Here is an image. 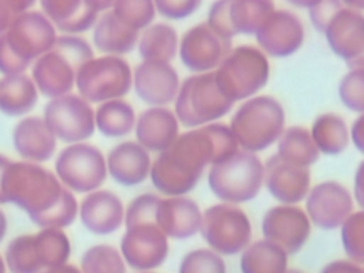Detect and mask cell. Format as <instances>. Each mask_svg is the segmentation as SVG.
<instances>
[{"mask_svg":"<svg viewBox=\"0 0 364 273\" xmlns=\"http://www.w3.org/2000/svg\"><path fill=\"white\" fill-rule=\"evenodd\" d=\"M239 151L228 124L212 122L176 136L151 164L154 188L166 196H185L199 182L203 169L220 164Z\"/></svg>","mask_w":364,"mask_h":273,"instance_id":"cell-1","label":"cell"},{"mask_svg":"<svg viewBox=\"0 0 364 273\" xmlns=\"http://www.w3.org/2000/svg\"><path fill=\"white\" fill-rule=\"evenodd\" d=\"M64 191L54 172L34 162L10 161L1 176L6 203L23 209L31 222L50 212Z\"/></svg>","mask_w":364,"mask_h":273,"instance_id":"cell-2","label":"cell"},{"mask_svg":"<svg viewBox=\"0 0 364 273\" xmlns=\"http://www.w3.org/2000/svg\"><path fill=\"white\" fill-rule=\"evenodd\" d=\"M55 40L57 30L41 11L20 13L0 36V73L3 75L26 73L54 46Z\"/></svg>","mask_w":364,"mask_h":273,"instance_id":"cell-3","label":"cell"},{"mask_svg":"<svg viewBox=\"0 0 364 273\" xmlns=\"http://www.w3.org/2000/svg\"><path fill=\"white\" fill-rule=\"evenodd\" d=\"M92 57V47L85 38L57 36L54 46L31 64V80L37 91L50 100L70 94L77 70Z\"/></svg>","mask_w":364,"mask_h":273,"instance_id":"cell-4","label":"cell"},{"mask_svg":"<svg viewBox=\"0 0 364 273\" xmlns=\"http://www.w3.org/2000/svg\"><path fill=\"white\" fill-rule=\"evenodd\" d=\"M284 125L283 105L270 95H256L239 105L228 127L239 148L257 154L277 142Z\"/></svg>","mask_w":364,"mask_h":273,"instance_id":"cell-5","label":"cell"},{"mask_svg":"<svg viewBox=\"0 0 364 273\" xmlns=\"http://www.w3.org/2000/svg\"><path fill=\"white\" fill-rule=\"evenodd\" d=\"M269 75L270 65L267 57L250 44L232 47L215 70L219 91L233 104L255 97L264 88Z\"/></svg>","mask_w":364,"mask_h":273,"instance_id":"cell-6","label":"cell"},{"mask_svg":"<svg viewBox=\"0 0 364 273\" xmlns=\"http://www.w3.org/2000/svg\"><path fill=\"white\" fill-rule=\"evenodd\" d=\"M173 104V114L178 122L186 128L216 122L233 108V102L219 91L215 71L185 78L179 85Z\"/></svg>","mask_w":364,"mask_h":273,"instance_id":"cell-7","label":"cell"},{"mask_svg":"<svg viewBox=\"0 0 364 273\" xmlns=\"http://www.w3.org/2000/svg\"><path fill=\"white\" fill-rule=\"evenodd\" d=\"M263 162L252 152L239 149L226 161L212 165L208 185L223 203L239 205L257 196L263 186Z\"/></svg>","mask_w":364,"mask_h":273,"instance_id":"cell-8","label":"cell"},{"mask_svg":"<svg viewBox=\"0 0 364 273\" xmlns=\"http://www.w3.org/2000/svg\"><path fill=\"white\" fill-rule=\"evenodd\" d=\"M74 85L90 104L121 100L132 88V70L124 57H92L77 70Z\"/></svg>","mask_w":364,"mask_h":273,"instance_id":"cell-9","label":"cell"},{"mask_svg":"<svg viewBox=\"0 0 364 273\" xmlns=\"http://www.w3.org/2000/svg\"><path fill=\"white\" fill-rule=\"evenodd\" d=\"M199 233L210 250L233 256L250 245L252 223L242 208L220 202L202 212Z\"/></svg>","mask_w":364,"mask_h":273,"instance_id":"cell-10","label":"cell"},{"mask_svg":"<svg viewBox=\"0 0 364 273\" xmlns=\"http://www.w3.org/2000/svg\"><path fill=\"white\" fill-rule=\"evenodd\" d=\"M55 176L64 188L77 193H90L102 186L107 179V164L102 152L91 144H71L60 151Z\"/></svg>","mask_w":364,"mask_h":273,"instance_id":"cell-11","label":"cell"},{"mask_svg":"<svg viewBox=\"0 0 364 273\" xmlns=\"http://www.w3.org/2000/svg\"><path fill=\"white\" fill-rule=\"evenodd\" d=\"M43 119L55 139L78 144L95 132L94 109L78 94H65L50 100L43 111Z\"/></svg>","mask_w":364,"mask_h":273,"instance_id":"cell-12","label":"cell"},{"mask_svg":"<svg viewBox=\"0 0 364 273\" xmlns=\"http://www.w3.org/2000/svg\"><path fill=\"white\" fill-rule=\"evenodd\" d=\"M168 252V237L155 223L128 226L119 243V253L125 264L136 272H151L162 266Z\"/></svg>","mask_w":364,"mask_h":273,"instance_id":"cell-13","label":"cell"},{"mask_svg":"<svg viewBox=\"0 0 364 273\" xmlns=\"http://www.w3.org/2000/svg\"><path fill=\"white\" fill-rule=\"evenodd\" d=\"M232 50V41L218 36L205 21L186 30L179 41L181 63L196 74L210 73Z\"/></svg>","mask_w":364,"mask_h":273,"instance_id":"cell-14","label":"cell"},{"mask_svg":"<svg viewBox=\"0 0 364 273\" xmlns=\"http://www.w3.org/2000/svg\"><path fill=\"white\" fill-rule=\"evenodd\" d=\"M306 215L314 226L333 230L354 212L350 191L337 181H324L310 188L306 196Z\"/></svg>","mask_w":364,"mask_h":273,"instance_id":"cell-15","label":"cell"},{"mask_svg":"<svg viewBox=\"0 0 364 273\" xmlns=\"http://www.w3.org/2000/svg\"><path fill=\"white\" fill-rule=\"evenodd\" d=\"M262 233L266 240L277 245L287 256L301 250L311 233L306 212L297 205H276L262 219Z\"/></svg>","mask_w":364,"mask_h":273,"instance_id":"cell-16","label":"cell"},{"mask_svg":"<svg viewBox=\"0 0 364 273\" xmlns=\"http://www.w3.org/2000/svg\"><path fill=\"white\" fill-rule=\"evenodd\" d=\"M330 50L350 70L363 68L364 57V16L361 11L343 6L323 31Z\"/></svg>","mask_w":364,"mask_h":273,"instance_id":"cell-17","label":"cell"},{"mask_svg":"<svg viewBox=\"0 0 364 273\" xmlns=\"http://www.w3.org/2000/svg\"><path fill=\"white\" fill-rule=\"evenodd\" d=\"M255 37L257 48L266 57L286 58L303 46L304 27L293 11L274 9L259 27Z\"/></svg>","mask_w":364,"mask_h":273,"instance_id":"cell-18","label":"cell"},{"mask_svg":"<svg viewBox=\"0 0 364 273\" xmlns=\"http://www.w3.org/2000/svg\"><path fill=\"white\" fill-rule=\"evenodd\" d=\"M179 75L166 63L142 61L132 71V87L136 97L151 107H165L175 101Z\"/></svg>","mask_w":364,"mask_h":273,"instance_id":"cell-19","label":"cell"},{"mask_svg":"<svg viewBox=\"0 0 364 273\" xmlns=\"http://www.w3.org/2000/svg\"><path fill=\"white\" fill-rule=\"evenodd\" d=\"M263 185L280 205H297L306 199L311 181L309 168L290 165L274 154L263 164Z\"/></svg>","mask_w":364,"mask_h":273,"instance_id":"cell-20","label":"cell"},{"mask_svg":"<svg viewBox=\"0 0 364 273\" xmlns=\"http://www.w3.org/2000/svg\"><path fill=\"white\" fill-rule=\"evenodd\" d=\"M202 212L188 196L159 198L155 209V225L171 239H189L199 232Z\"/></svg>","mask_w":364,"mask_h":273,"instance_id":"cell-21","label":"cell"},{"mask_svg":"<svg viewBox=\"0 0 364 273\" xmlns=\"http://www.w3.org/2000/svg\"><path fill=\"white\" fill-rule=\"evenodd\" d=\"M84 228L94 235H109L124 223V205L114 192L97 189L84 196L78 205Z\"/></svg>","mask_w":364,"mask_h":273,"instance_id":"cell-22","label":"cell"},{"mask_svg":"<svg viewBox=\"0 0 364 273\" xmlns=\"http://www.w3.org/2000/svg\"><path fill=\"white\" fill-rule=\"evenodd\" d=\"M107 173L121 186H136L146 181L151 171V156L136 141L115 145L105 158Z\"/></svg>","mask_w":364,"mask_h":273,"instance_id":"cell-23","label":"cell"},{"mask_svg":"<svg viewBox=\"0 0 364 273\" xmlns=\"http://www.w3.org/2000/svg\"><path fill=\"white\" fill-rule=\"evenodd\" d=\"M136 142L148 152H162L172 145L179 135V122L166 107L144 109L134 125Z\"/></svg>","mask_w":364,"mask_h":273,"instance_id":"cell-24","label":"cell"},{"mask_svg":"<svg viewBox=\"0 0 364 273\" xmlns=\"http://www.w3.org/2000/svg\"><path fill=\"white\" fill-rule=\"evenodd\" d=\"M16 152L27 162H46L57 148V139L41 117H24L13 128Z\"/></svg>","mask_w":364,"mask_h":273,"instance_id":"cell-25","label":"cell"},{"mask_svg":"<svg viewBox=\"0 0 364 273\" xmlns=\"http://www.w3.org/2000/svg\"><path fill=\"white\" fill-rule=\"evenodd\" d=\"M41 13L55 30L67 36L81 34L98 20L94 0H41Z\"/></svg>","mask_w":364,"mask_h":273,"instance_id":"cell-26","label":"cell"},{"mask_svg":"<svg viewBox=\"0 0 364 273\" xmlns=\"http://www.w3.org/2000/svg\"><path fill=\"white\" fill-rule=\"evenodd\" d=\"M139 33L121 24L108 10L94 24L92 43L104 55L122 57L136 48Z\"/></svg>","mask_w":364,"mask_h":273,"instance_id":"cell-27","label":"cell"},{"mask_svg":"<svg viewBox=\"0 0 364 273\" xmlns=\"http://www.w3.org/2000/svg\"><path fill=\"white\" fill-rule=\"evenodd\" d=\"M38 101V91L26 73L3 75L0 78V112L7 117H21L33 111Z\"/></svg>","mask_w":364,"mask_h":273,"instance_id":"cell-28","label":"cell"},{"mask_svg":"<svg viewBox=\"0 0 364 273\" xmlns=\"http://www.w3.org/2000/svg\"><path fill=\"white\" fill-rule=\"evenodd\" d=\"M179 38L176 30L168 23L148 26L138 38V53L142 61H158L169 64L178 53Z\"/></svg>","mask_w":364,"mask_h":273,"instance_id":"cell-29","label":"cell"},{"mask_svg":"<svg viewBox=\"0 0 364 273\" xmlns=\"http://www.w3.org/2000/svg\"><path fill=\"white\" fill-rule=\"evenodd\" d=\"M276 155L282 161L300 168H309L320 158V152L316 148L309 129L300 125L284 128L277 139Z\"/></svg>","mask_w":364,"mask_h":273,"instance_id":"cell-30","label":"cell"},{"mask_svg":"<svg viewBox=\"0 0 364 273\" xmlns=\"http://www.w3.org/2000/svg\"><path fill=\"white\" fill-rule=\"evenodd\" d=\"M309 132L318 152L324 155H338L347 149L350 142L344 118L334 112H324L316 117Z\"/></svg>","mask_w":364,"mask_h":273,"instance_id":"cell-31","label":"cell"},{"mask_svg":"<svg viewBox=\"0 0 364 273\" xmlns=\"http://www.w3.org/2000/svg\"><path fill=\"white\" fill-rule=\"evenodd\" d=\"M274 9V3L267 0H228V24L232 36H255Z\"/></svg>","mask_w":364,"mask_h":273,"instance_id":"cell-32","label":"cell"},{"mask_svg":"<svg viewBox=\"0 0 364 273\" xmlns=\"http://www.w3.org/2000/svg\"><path fill=\"white\" fill-rule=\"evenodd\" d=\"M287 253L277 245L262 239L250 243L240 255L242 273H286Z\"/></svg>","mask_w":364,"mask_h":273,"instance_id":"cell-33","label":"cell"},{"mask_svg":"<svg viewBox=\"0 0 364 273\" xmlns=\"http://www.w3.org/2000/svg\"><path fill=\"white\" fill-rule=\"evenodd\" d=\"M135 119L132 105L122 98L101 102L94 111L95 128L107 138L128 135L134 129Z\"/></svg>","mask_w":364,"mask_h":273,"instance_id":"cell-34","label":"cell"},{"mask_svg":"<svg viewBox=\"0 0 364 273\" xmlns=\"http://www.w3.org/2000/svg\"><path fill=\"white\" fill-rule=\"evenodd\" d=\"M37 260L41 269L61 266L71 256V243L61 229H40L33 235Z\"/></svg>","mask_w":364,"mask_h":273,"instance_id":"cell-35","label":"cell"},{"mask_svg":"<svg viewBox=\"0 0 364 273\" xmlns=\"http://www.w3.org/2000/svg\"><path fill=\"white\" fill-rule=\"evenodd\" d=\"M4 263L10 273H40L43 269L37 260L33 235L13 237L6 247Z\"/></svg>","mask_w":364,"mask_h":273,"instance_id":"cell-36","label":"cell"},{"mask_svg":"<svg viewBox=\"0 0 364 273\" xmlns=\"http://www.w3.org/2000/svg\"><path fill=\"white\" fill-rule=\"evenodd\" d=\"M81 273H127V264L111 245H95L88 247L80 262Z\"/></svg>","mask_w":364,"mask_h":273,"instance_id":"cell-37","label":"cell"},{"mask_svg":"<svg viewBox=\"0 0 364 273\" xmlns=\"http://www.w3.org/2000/svg\"><path fill=\"white\" fill-rule=\"evenodd\" d=\"M109 11L121 24L138 33L151 26L156 14L151 0H118Z\"/></svg>","mask_w":364,"mask_h":273,"instance_id":"cell-38","label":"cell"},{"mask_svg":"<svg viewBox=\"0 0 364 273\" xmlns=\"http://www.w3.org/2000/svg\"><path fill=\"white\" fill-rule=\"evenodd\" d=\"M340 237L348 260L364 263V212L354 210L340 226Z\"/></svg>","mask_w":364,"mask_h":273,"instance_id":"cell-39","label":"cell"},{"mask_svg":"<svg viewBox=\"0 0 364 273\" xmlns=\"http://www.w3.org/2000/svg\"><path fill=\"white\" fill-rule=\"evenodd\" d=\"M78 215V202L71 191L65 188L60 202L46 215L33 220L40 229H64L70 226Z\"/></svg>","mask_w":364,"mask_h":273,"instance_id":"cell-40","label":"cell"},{"mask_svg":"<svg viewBox=\"0 0 364 273\" xmlns=\"http://www.w3.org/2000/svg\"><path fill=\"white\" fill-rule=\"evenodd\" d=\"M178 273H226V264L220 255L199 247L188 252L181 259Z\"/></svg>","mask_w":364,"mask_h":273,"instance_id":"cell-41","label":"cell"},{"mask_svg":"<svg viewBox=\"0 0 364 273\" xmlns=\"http://www.w3.org/2000/svg\"><path fill=\"white\" fill-rule=\"evenodd\" d=\"M341 104L358 115L364 111V70H348L338 82Z\"/></svg>","mask_w":364,"mask_h":273,"instance_id":"cell-42","label":"cell"},{"mask_svg":"<svg viewBox=\"0 0 364 273\" xmlns=\"http://www.w3.org/2000/svg\"><path fill=\"white\" fill-rule=\"evenodd\" d=\"M159 196L155 193H142L134 198L124 210L125 228L138 223H155V209Z\"/></svg>","mask_w":364,"mask_h":273,"instance_id":"cell-43","label":"cell"},{"mask_svg":"<svg viewBox=\"0 0 364 273\" xmlns=\"http://www.w3.org/2000/svg\"><path fill=\"white\" fill-rule=\"evenodd\" d=\"M199 0H156L155 11L169 20H182L193 14L200 7Z\"/></svg>","mask_w":364,"mask_h":273,"instance_id":"cell-44","label":"cell"},{"mask_svg":"<svg viewBox=\"0 0 364 273\" xmlns=\"http://www.w3.org/2000/svg\"><path fill=\"white\" fill-rule=\"evenodd\" d=\"M343 7V3L338 0H326V1H314V4L307 10L311 26L316 31L323 33L327 27L331 17Z\"/></svg>","mask_w":364,"mask_h":273,"instance_id":"cell-45","label":"cell"},{"mask_svg":"<svg viewBox=\"0 0 364 273\" xmlns=\"http://www.w3.org/2000/svg\"><path fill=\"white\" fill-rule=\"evenodd\" d=\"M34 4L33 0H0V36L7 31L16 16L31 10Z\"/></svg>","mask_w":364,"mask_h":273,"instance_id":"cell-46","label":"cell"},{"mask_svg":"<svg viewBox=\"0 0 364 273\" xmlns=\"http://www.w3.org/2000/svg\"><path fill=\"white\" fill-rule=\"evenodd\" d=\"M320 273H364V270L361 264H357L348 259H338L324 264Z\"/></svg>","mask_w":364,"mask_h":273,"instance_id":"cell-47","label":"cell"},{"mask_svg":"<svg viewBox=\"0 0 364 273\" xmlns=\"http://www.w3.org/2000/svg\"><path fill=\"white\" fill-rule=\"evenodd\" d=\"M363 127H364V117H363V114H360L353 121L351 129L348 132V136L351 138L353 145L355 146V149L358 152H364V131H363Z\"/></svg>","mask_w":364,"mask_h":273,"instance_id":"cell-48","label":"cell"},{"mask_svg":"<svg viewBox=\"0 0 364 273\" xmlns=\"http://www.w3.org/2000/svg\"><path fill=\"white\" fill-rule=\"evenodd\" d=\"M363 162L358 165L357 168V172H355V176H354V195H353V199L360 205L363 206V188H361V181H363Z\"/></svg>","mask_w":364,"mask_h":273,"instance_id":"cell-49","label":"cell"},{"mask_svg":"<svg viewBox=\"0 0 364 273\" xmlns=\"http://www.w3.org/2000/svg\"><path fill=\"white\" fill-rule=\"evenodd\" d=\"M40 273H81L80 267L70 264V263H64L61 266H55V267H50V269H44Z\"/></svg>","mask_w":364,"mask_h":273,"instance_id":"cell-50","label":"cell"},{"mask_svg":"<svg viewBox=\"0 0 364 273\" xmlns=\"http://www.w3.org/2000/svg\"><path fill=\"white\" fill-rule=\"evenodd\" d=\"M10 161H11L10 158H7V156H4V155L0 154V205L6 203L4 196H3V192H1V176H3V172H4L6 166L10 164Z\"/></svg>","mask_w":364,"mask_h":273,"instance_id":"cell-51","label":"cell"},{"mask_svg":"<svg viewBox=\"0 0 364 273\" xmlns=\"http://www.w3.org/2000/svg\"><path fill=\"white\" fill-rule=\"evenodd\" d=\"M7 218L4 215V212L0 209V242H3V239L7 235Z\"/></svg>","mask_w":364,"mask_h":273,"instance_id":"cell-52","label":"cell"},{"mask_svg":"<svg viewBox=\"0 0 364 273\" xmlns=\"http://www.w3.org/2000/svg\"><path fill=\"white\" fill-rule=\"evenodd\" d=\"M0 273H7V269H6V263H4V259L0 256Z\"/></svg>","mask_w":364,"mask_h":273,"instance_id":"cell-53","label":"cell"},{"mask_svg":"<svg viewBox=\"0 0 364 273\" xmlns=\"http://www.w3.org/2000/svg\"><path fill=\"white\" fill-rule=\"evenodd\" d=\"M286 273H303V272L296 270V269H287V272H286Z\"/></svg>","mask_w":364,"mask_h":273,"instance_id":"cell-54","label":"cell"},{"mask_svg":"<svg viewBox=\"0 0 364 273\" xmlns=\"http://www.w3.org/2000/svg\"><path fill=\"white\" fill-rule=\"evenodd\" d=\"M138 273H152V272H138Z\"/></svg>","mask_w":364,"mask_h":273,"instance_id":"cell-55","label":"cell"}]
</instances>
